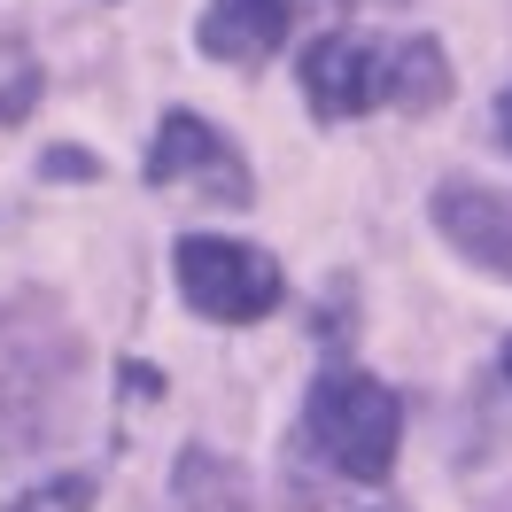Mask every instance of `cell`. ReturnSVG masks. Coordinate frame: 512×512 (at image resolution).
Returning a JSON list of instances; mask_svg holds the SVG:
<instances>
[{"mask_svg":"<svg viewBox=\"0 0 512 512\" xmlns=\"http://www.w3.org/2000/svg\"><path fill=\"white\" fill-rule=\"evenodd\" d=\"M86 350L47 295L0 303V450H39L70 427Z\"/></svg>","mask_w":512,"mask_h":512,"instance_id":"cell-1","label":"cell"},{"mask_svg":"<svg viewBox=\"0 0 512 512\" xmlns=\"http://www.w3.org/2000/svg\"><path fill=\"white\" fill-rule=\"evenodd\" d=\"M303 443L319 450L334 474L350 481H388L396 443H404V404L396 388L365 381V373H326L303 404Z\"/></svg>","mask_w":512,"mask_h":512,"instance_id":"cell-2","label":"cell"},{"mask_svg":"<svg viewBox=\"0 0 512 512\" xmlns=\"http://www.w3.org/2000/svg\"><path fill=\"white\" fill-rule=\"evenodd\" d=\"M171 272H179V295H187L202 319L249 326L280 303V264L249 241H218V233H187L171 249Z\"/></svg>","mask_w":512,"mask_h":512,"instance_id":"cell-3","label":"cell"},{"mask_svg":"<svg viewBox=\"0 0 512 512\" xmlns=\"http://www.w3.org/2000/svg\"><path fill=\"white\" fill-rule=\"evenodd\" d=\"M148 179H156V187H194L202 202H249V163H241V148H233L210 117H187V109H171L156 125Z\"/></svg>","mask_w":512,"mask_h":512,"instance_id":"cell-4","label":"cell"},{"mask_svg":"<svg viewBox=\"0 0 512 512\" xmlns=\"http://www.w3.org/2000/svg\"><path fill=\"white\" fill-rule=\"evenodd\" d=\"M303 94L319 117H357L373 101H396V47L365 32H326L311 55H303Z\"/></svg>","mask_w":512,"mask_h":512,"instance_id":"cell-5","label":"cell"},{"mask_svg":"<svg viewBox=\"0 0 512 512\" xmlns=\"http://www.w3.org/2000/svg\"><path fill=\"white\" fill-rule=\"evenodd\" d=\"M435 225L458 256H474L489 272L512 280V194L505 187H474V179H443L435 187Z\"/></svg>","mask_w":512,"mask_h":512,"instance_id":"cell-6","label":"cell"},{"mask_svg":"<svg viewBox=\"0 0 512 512\" xmlns=\"http://www.w3.org/2000/svg\"><path fill=\"white\" fill-rule=\"evenodd\" d=\"M288 24H295L288 0H210L202 8V55H218V63H264L288 39Z\"/></svg>","mask_w":512,"mask_h":512,"instance_id":"cell-7","label":"cell"},{"mask_svg":"<svg viewBox=\"0 0 512 512\" xmlns=\"http://www.w3.org/2000/svg\"><path fill=\"white\" fill-rule=\"evenodd\" d=\"M450 94V70H443V47L435 39H404L396 47V109H435Z\"/></svg>","mask_w":512,"mask_h":512,"instance_id":"cell-8","label":"cell"},{"mask_svg":"<svg viewBox=\"0 0 512 512\" xmlns=\"http://www.w3.org/2000/svg\"><path fill=\"white\" fill-rule=\"evenodd\" d=\"M32 101H39V63H32V47L0 32V125H16Z\"/></svg>","mask_w":512,"mask_h":512,"instance_id":"cell-9","label":"cell"},{"mask_svg":"<svg viewBox=\"0 0 512 512\" xmlns=\"http://www.w3.org/2000/svg\"><path fill=\"white\" fill-rule=\"evenodd\" d=\"M55 171H63V179H86V171H94V163L78 156V148H55V156H47V179H55Z\"/></svg>","mask_w":512,"mask_h":512,"instance_id":"cell-10","label":"cell"},{"mask_svg":"<svg viewBox=\"0 0 512 512\" xmlns=\"http://www.w3.org/2000/svg\"><path fill=\"white\" fill-rule=\"evenodd\" d=\"M8 512H55V497H47V489H32V497H16Z\"/></svg>","mask_w":512,"mask_h":512,"instance_id":"cell-11","label":"cell"},{"mask_svg":"<svg viewBox=\"0 0 512 512\" xmlns=\"http://www.w3.org/2000/svg\"><path fill=\"white\" fill-rule=\"evenodd\" d=\"M505 140H512V94H505Z\"/></svg>","mask_w":512,"mask_h":512,"instance_id":"cell-12","label":"cell"},{"mask_svg":"<svg viewBox=\"0 0 512 512\" xmlns=\"http://www.w3.org/2000/svg\"><path fill=\"white\" fill-rule=\"evenodd\" d=\"M505 373H512V342H505Z\"/></svg>","mask_w":512,"mask_h":512,"instance_id":"cell-13","label":"cell"}]
</instances>
